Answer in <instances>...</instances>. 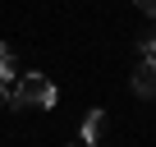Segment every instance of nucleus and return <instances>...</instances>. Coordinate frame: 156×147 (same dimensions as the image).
I'll list each match as a JSON object with an SVG mask.
<instances>
[{
    "mask_svg": "<svg viewBox=\"0 0 156 147\" xmlns=\"http://www.w3.org/2000/svg\"><path fill=\"white\" fill-rule=\"evenodd\" d=\"M55 101H60V92H55V83L46 74H19L14 78V92H9L14 110H51Z\"/></svg>",
    "mask_w": 156,
    "mask_h": 147,
    "instance_id": "obj_1",
    "label": "nucleus"
},
{
    "mask_svg": "<svg viewBox=\"0 0 156 147\" xmlns=\"http://www.w3.org/2000/svg\"><path fill=\"white\" fill-rule=\"evenodd\" d=\"M133 92L147 97V101L156 97V60H151V55H142V60L133 64Z\"/></svg>",
    "mask_w": 156,
    "mask_h": 147,
    "instance_id": "obj_2",
    "label": "nucleus"
},
{
    "mask_svg": "<svg viewBox=\"0 0 156 147\" xmlns=\"http://www.w3.org/2000/svg\"><path fill=\"white\" fill-rule=\"evenodd\" d=\"M101 129H106V110H87L83 129H78V142L83 147H101Z\"/></svg>",
    "mask_w": 156,
    "mask_h": 147,
    "instance_id": "obj_3",
    "label": "nucleus"
},
{
    "mask_svg": "<svg viewBox=\"0 0 156 147\" xmlns=\"http://www.w3.org/2000/svg\"><path fill=\"white\" fill-rule=\"evenodd\" d=\"M14 78H19V60H14V51H9V46H0V83L9 88Z\"/></svg>",
    "mask_w": 156,
    "mask_h": 147,
    "instance_id": "obj_4",
    "label": "nucleus"
},
{
    "mask_svg": "<svg viewBox=\"0 0 156 147\" xmlns=\"http://www.w3.org/2000/svg\"><path fill=\"white\" fill-rule=\"evenodd\" d=\"M142 55H151V60H156V28H151V32L142 37Z\"/></svg>",
    "mask_w": 156,
    "mask_h": 147,
    "instance_id": "obj_5",
    "label": "nucleus"
},
{
    "mask_svg": "<svg viewBox=\"0 0 156 147\" xmlns=\"http://www.w3.org/2000/svg\"><path fill=\"white\" fill-rule=\"evenodd\" d=\"M133 5H138L142 14H151V19H156V0H133Z\"/></svg>",
    "mask_w": 156,
    "mask_h": 147,
    "instance_id": "obj_6",
    "label": "nucleus"
},
{
    "mask_svg": "<svg viewBox=\"0 0 156 147\" xmlns=\"http://www.w3.org/2000/svg\"><path fill=\"white\" fill-rule=\"evenodd\" d=\"M0 106H9V88L5 83H0Z\"/></svg>",
    "mask_w": 156,
    "mask_h": 147,
    "instance_id": "obj_7",
    "label": "nucleus"
}]
</instances>
